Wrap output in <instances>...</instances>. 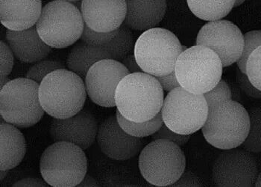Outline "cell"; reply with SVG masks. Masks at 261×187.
Listing matches in <instances>:
<instances>
[{
    "mask_svg": "<svg viewBox=\"0 0 261 187\" xmlns=\"http://www.w3.org/2000/svg\"><path fill=\"white\" fill-rule=\"evenodd\" d=\"M130 74L122 62L108 59L99 61L85 77L87 95L94 104L105 108L115 107V93L121 80Z\"/></svg>",
    "mask_w": 261,
    "mask_h": 187,
    "instance_id": "13",
    "label": "cell"
},
{
    "mask_svg": "<svg viewBox=\"0 0 261 187\" xmlns=\"http://www.w3.org/2000/svg\"><path fill=\"white\" fill-rule=\"evenodd\" d=\"M99 125L91 112L82 109L75 115L66 119H53L49 128L53 142H69L85 151L94 143Z\"/></svg>",
    "mask_w": 261,
    "mask_h": 187,
    "instance_id": "14",
    "label": "cell"
},
{
    "mask_svg": "<svg viewBox=\"0 0 261 187\" xmlns=\"http://www.w3.org/2000/svg\"><path fill=\"white\" fill-rule=\"evenodd\" d=\"M48 183L46 181L38 178L27 177L16 182L12 186H47Z\"/></svg>",
    "mask_w": 261,
    "mask_h": 187,
    "instance_id": "36",
    "label": "cell"
},
{
    "mask_svg": "<svg viewBox=\"0 0 261 187\" xmlns=\"http://www.w3.org/2000/svg\"><path fill=\"white\" fill-rule=\"evenodd\" d=\"M239 89L240 88H238L236 86H233V88L231 89L232 100L238 101V102H239L240 100H241V94H240Z\"/></svg>",
    "mask_w": 261,
    "mask_h": 187,
    "instance_id": "39",
    "label": "cell"
},
{
    "mask_svg": "<svg viewBox=\"0 0 261 187\" xmlns=\"http://www.w3.org/2000/svg\"><path fill=\"white\" fill-rule=\"evenodd\" d=\"M246 74L251 83L261 91V46L249 56L246 64Z\"/></svg>",
    "mask_w": 261,
    "mask_h": 187,
    "instance_id": "28",
    "label": "cell"
},
{
    "mask_svg": "<svg viewBox=\"0 0 261 187\" xmlns=\"http://www.w3.org/2000/svg\"><path fill=\"white\" fill-rule=\"evenodd\" d=\"M254 186L261 187V172L260 174H258L257 180H256L255 186Z\"/></svg>",
    "mask_w": 261,
    "mask_h": 187,
    "instance_id": "42",
    "label": "cell"
},
{
    "mask_svg": "<svg viewBox=\"0 0 261 187\" xmlns=\"http://www.w3.org/2000/svg\"><path fill=\"white\" fill-rule=\"evenodd\" d=\"M156 78L160 83L164 91H166V92L170 93L175 90V88L181 87L179 82L177 79L175 71L172 72V73L167 74V75L161 76V77H158Z\"/></svg>",
    "mask_w": 261,
    "mask_h": 187,
    "instance_id": "35",
    "label": "cell"
},
{
    "mask_svg": "<svg viewBox=\"0 0 261 187\" xmlns=\"http://www.w3.org/2000/svg\"><path fill=\"white\" fill-rule=\"evenodd\" d=\"M42 9V0H0V21L7 30H25L35 26Z\"/></svg>",
    "mask_w": 261,
    "mask_h": 187,
    "instance_id": "18",
    "label": "cell"
},
{
    "mask_svg": "<svg viewBox=\"0 0 261 187\" xmlns=\"http://www.w3.org/2000/svg\"><path fill=\"white\" fill-rule=\"evenodd\" d=\"M191 12L207 21L222 20L234 8L235 0H187Z\"/></svg>",
    "mask_w": 261,
    "mask_h": 187,
    "instance_id": "22",
    "label": "cell"
},
{
    "mask_svg": "<svg viewBox=\"0 0 261 187\" xmlns=\"http://www.w3.org/2000/svg\"><path fill=\"white\" fill-rule=\"evenodd\" d=\"M171 186H204V183L196 174L191 171H185L179 179Z\"/></svg>",
    "mask_w": 261,
    "mask_h": 187,
    "instance_id": "34",
    "label": "cell"
},
{
    "mask_svg": "<svg viewBox=\"0 0 261 187\" xmlns=\"http://www.w3.org/2000/svg\"><path fill=\"white\" fill-rule=\"evenodd\" d=\"M222 63L217 53L206 46L186 48L175 64L180 85L187 91L204 95L222 80Z\"/></svg>",
    "mask_w": 261,
    "mask_h": 187,
    "instance_id": "7",
    "label": "cell"
},
{
    "mask_svg": "<svg viewBox=\"0 0 261 187\" xmlns=\"http://www.w3.org/2000/svg\"><path fill=\"white\" fill-rule=\"evenodd\" d=\"M64 66L62 63L53 60H42L40 62L35 63L32 66L27 74L25 77L33 81L40 84L43 79L48 75L59 69H64Z\"/></svg>",
    "mask_w": 261,
    "mask_h": 187,
    "instance_id": "27",
    "label": "cell"
},
{
    "mask_svg": "<svg viewBox=\"0 0 261 187\" xmlns=\"http://www.w3.org/2000/svg\"><path fill=\"white\" fill-rule=\"evenodd\" d=\"M118 30L119 28L109 32H96L85 24V28L81 36L80 41L93 46H102L114 39Z\"/></svg>",
    "mask_w": 261,
    "mask_h": 187,
    "instance_id": "29",
    "label": "cell"
},
{
    "mask_svg": "<svg viewBox=\"0 0 261 187\" xmlns=\"http://www.w3.org/2000/svg\"><path fill=\"white\" fill-rule=\"evenodd\" d=\"M121 62L124 64V66H125L127 69H128L130 74L143 72H142L140 66L138 65V62H137L134 53H130V54L128 55V56H127L126 57H125V59H124Z\"/></svg>",
    "mask_w": 261,
    "mask_h": 187,
    "instance_id": "37",
    "label": "cell"
},
{
    "mask_svg": "<svg viewBox=\"0 0 261 187\" xmlns=\"http://www.w3.org/2000/svg\"><path fill=\"white\" fill-rule=\"evenodd\" d=\"M135 44L132 30L123 24L119 27L118 32L114 39L102 46L109 53L111 59L121 62L132 53Z\"/></svg>",
    "mask_w": 261,
    "mask_h": 187,
    "instance_id": "23",
    "label": "cell"
},
{
    "mask_svg": "<svg viewBox=\"0 0 261 187\" xmlns=\"http://www.w3.org/2000/svg\"><path fill=\"white\" fill-rule=\"evenodd\" d=\"M164 100V90L159 80L145 72L128 74L116 90L117 110L132 122L154 119L160 113Z\"/></svg>",
    "mask_w": 261,
    "mask_h": 187,
    "instance_id": "1",
    "label": "cell"
},
{
    "mask_svg": "<svg viewBox=\"0 0 261 187\" xmlns=\"http://www.w3.org/2000/svg\"><path fill=\"white\" fill-rule=\"evenodd\" d=\"M96 140L101 152L117 161L129 160L135 157L143 145L142 138L132 136L121 127L116 115L107 118L99 126Z\"/></svg>",
    "mask_w": 261,
    "mask_h": 187,
    "instance_id": "15",
    "label": "cell"
},
{
    "mask_svg": "<svg viewBox=\"0 0 261 187\" xmlns=\"http://www.w3.org/2000/svg\"><path fill=\"white\" fill-rule=\"evenodd\" d=\"M244 46L241 58L237 62L238 68L243 73H246V64L249 56L253 51L261 46V30H252L243 35Z\"/></svg>",
    "mask_w": 261,
    "mask_h": 187,
    "instance_id": "26",
    "label": "cell"
},
{
    "mask_svg": "<svg viewBox=\"0 0 261 187\" xmlns=\"http://www.w3.org/2000/svg\"><path fill=\"white\" fill-rule=\"evenodd\" d=\"M108 59H110V56L104 46H93L81 41L75 43L69 52L67 66L69 70L85 80L93 64Z\"/></svg>",
    "mask_w": 261,
    "mask_h": 187,
    "instance_id": "21",
    "label": "cell"
},
{
    "mask_svg": "<svg viewBox=\"0 0 261 187\" xmlns=\"http://www.w3.org/2000/svg\"><path fill=\"white\" fill-rule=\"evenodd\" d=\"M63 1H67L70 2V3H75L82 1V0H63Z\"/></svg>",
    "mask_w": 261,
    "mask_h": 187,
    "instance_id": "44",
    "label": "cell"
},
{
    "mask_svg": "<svg viewBox=\"0 0 261 187\" xmlns=\"http://www.w3.org/2000/svg\"><path fill=\"white\" fill-rule=\"evenodd\" d=\"M77 186H100L96 179L89 175H86Z\"/></svg>",
    "mask_w": 261,
    "mask_h": 187,
    "instance_id": "38",
    "label": "cell"
},
{
    "mask_svg": "<svg viewBox=\"0 0 261 187\" xmlns=\"http://www.w3.org/2000/svg\"><path fill=\"white\" fill-rule=\"evenodd\" d=\"M35 26L40 38L46 44L62 49L80 40L85 22L80 8L74 3L53 0L43 6Z\"/></svg>",
    "mask_w": 261,
    "mask_h": 187,
    "instance_id": "5",
    "label": "cell"
},
{
    "mask_svg": "<svg viewBox=\"0 0 261 187\" xmlns=\"http://www.w3.org/2000/svg\"><path fill=\"white\" fill-rule=\"evenodd\" d=\"M8 172H9V171L1 170V172H0V180H1V181H3V180L6 178V177L7 176Z\"/></svg>",
    "mask_w": 261,
    "mask_h": 187,
    "instance_id": "41",
    "label": "cell"
},
{
    "mask_svg": "<svg viewBox=\"0 0 261 187\" xmlns=\"http://www.w3.org/2000/svg\"><path fill=\"white\" fill-rule=\"evenodd\" d=\"M127 13L123 24L132 30L155 28L167 11V0H125Z\"/></svg>",
    "mask_w": 261,
    "mask_h": 187,
    "instance_id": "19",
    "label": "cell"
},
{
    "mask_svg": "<svg viewBox=\"0 0 261 187\" xmlns=\"http://www.w3.org/2000/svg\"><path fill=\"white\" fill-rule=\"evenodd\" d=\"M249 127V112L238 101L230 100L209 108L201 131L211 146L228 150L242 146Z\"/></svg>",
    "mask_w": 261,
    "mask_h": 187,
    "instance_id": "3",
    "label": "cell"
},
{
    "mask_svg": "<svg viewBox=\"0 0 261 187\" xmlns=\"http://www.w3.org/2000/svg\"><path fill=\"white\" fill-rule=\"evenodd\" d=\"M185 49L175 34L155 27L138 38L134 54L142 72L158 77L175 71L177 59Z\"/></svg>",
    "mask_w": 261,
    "mask_h": 187,
    "instance_id": "4",
    "label": "cell"
},
{
    "mask_svg": "<svg viewBox=\"0 0 261 187\" xmlns=\"http://www.w3.org/2000/svg\"><path fill=\"white\" fill-rule=\"evenodd\" d=\"M196 45L210 48L220 57L223 67H229L241 58L244 38L239 27L225 20L210 21L198 33Z\"/></svg>",
    "mask_w": 261,
    "mask_h": 187,
    "instance_id": "12",
    "label": "cell"
},
{
    "mask_svg": "<svg viewBox=\"0 0 261 187\" xmlns=\"http://www.w3.org/2000/svg\"><path fill=\"white\" fill-rule=\"evenodd\" d=\"M244 2L245 0H235L234 7H238V6H241Z\"/></svg>",
    "mask_w": 261,
    "mask_h": 187,
    "instance_id": "43",
    "label": "cell"
},
{
    "mask_svg": "<svg viewBox=\"0 0 261 187\" xmlns=\"http://www.w3.org/2000/svg\"><path fill=\"white\" fill-rule=\"evenodd\" d=\"M208 107L232 100L231 87L225 80H221L211 91L204 94Z\"/></svg>",
    "mask_w": 261,
    "mask_h": 187,
    "instance_id": "30",
    "label": "cell"
},
{
    "mask_svg": "<svg viewBox=\"0 0 261 187\" xmlns=\"http://www.w3.org/2000/svg\"><path fill=\"white\" fill-rule=\"evenodd\" d=\"M153 140L165 139L172 142L179 146H184L187 144L188 141L191 139V135H182L175 133L170 130L167 126L163 124L161 128L151 135Z\"/></svg>",
    "mask_w": 261,
    "mask_h": 187,
    "instance_id": "31",
    "label": "cell"
},
{
    "mask_svg": "<svg viewBox=\"0 0 261 187\" xmlns=\"http://www.w3.org/2000/svg\"><path fill=\"white\" fill-rule=\"evenodd\" d=\"M1 160L0 169L9 171L20 165L27 154V141L18 127L1 123Z\"/></svg>",
    "mask_w": 261,
    "mask_h": 187,
    "instance_id": "20",
    "label": "cell"
},
{
    "mask_svg": "<svg viewBox=\"0 0 261 187\" xmlns=\"http://www.w3.org/2000/svg\"><path fill=\"white\" fill-rule=\"evenodd\" d=\"M117 121L122 129L128 134L138 138L152 135L155 133L164 124L161 112L156 115L154 119L143 122H135L125 119L118 110L116 111Z\"/></svg>",
    "mask_w": 261,
    "mask_h": 187,
    "instance_id": "24",
    "label": "cell"
},
{
    "mask_svg": "<svg viewBox=\"0 0 261 187\" xmlns=\"http://www.w3.org/2000/svg\"><path fill=\"white\" fill-rule=\"evenodd\" d=\"M1 50V78L9 77L12 72L14 64V53L11 51L10 46L6 42L1 41L0 43Z\"/></svg>",
    "mask_w": 261,
    "mask_h": 187,
    "instance_id": "32",
    "label": "cell"
},
{
    "mask_svg": "<svg viewBox=\"0 0 261 187\" xmlns=\"http://www.w3.org/2000/svg\"><path fill=\"white\" fill-rule=\"evenodd\" d=\"M6 38L16 59L28 64L44 60L53 50L40 38L36 26L17 31L7 30Z\"/></svg>",
    "mask_w": 261,
    "mask_h": 187,
    "instance_id": "17",
    "label": "cell"
},
{
    "mask_svg": "<svg viewBox=\"0 0 261 187\" xmlns=\"http://www.w3.org/2000/svg\"><path fill=\"white\" fill-rule=\"evenodd\" d=\"M88 169L84 150L69 142H55L43 151L40 159V174L53 187L78 186L86 176Z\"/></svg>",
    "mask_w": 261,
    "mask_h": 187,
    "instance_id": "6",
    "label": "cell"
},
{
    "mask_svg": "<svg viewBox=\"0 0 261 187\" xmlns=\"http://www.w3.org/2000/svg\"><path fill=\"white\" fill-rule=\"evenodd\" d=\"M249 114L250 127L242 147L249 152L258 154L261 153V108H251Z\"/></svg>",
    "mask_w": 261,
    "mask_h": 187,
    "instance_id": "25",
    "label": "cell"
},
{
    "mask_svg": "<svg viewBox=\"0 0 261 187\" xmlns=\"http://www.w3.org/2000/svg\"><path fill=\"white\" fill-rule=\"evenodd\" d=\"M40 84L27 78L10 80L0 91V114L6 123L20 129L36 125L44 116Z\"/></svg>",
    "mask_w": 261,
    "mask_h": 187,
    "instance_id": "8",
    "label": "cell"
},
{
    "mask_svg": "<svg viewBox=\"0 0 261 187\" xmlns=\"http://www.w3.org/2000/svg\"><path fill=\"white\" fill-rule=\"evenodd\" d=\"M258 176L257 164L251 152L232 148L219 155L212 168L216 186L251 187Z\"/></svg>",
    "mask_w": 261,
    "mask_h": 187,
    "instance_id": "11",
    "label": "cell"
},
{
    "mask_svg": "<svg viewBox=\"0 0 261 187\" xmlns=\"http://www.w3.org/2000/svg\"><path fill=\"white\" fill-rule=\"evenodd\" d=\"M11 80H9V77H3V78H1V85H0V86H1V88H3V86H4L5 85H6L8 83H9V81H10Z\"/></svg>",
    "mask_w": 261,
    "mask_h": 187,
    "instance_id": "40",
    "label": "cell"
},
{
    "mask_svg": "<svg viewBox=\"0 0 261 187\" xmlns=\"http://www.w3.org/2000/svg\"><path fill=\"white\" fill-rule=\"evenodd\" d=\"M237 83L242 91L246 94L247 96L255 99H261V91L257 89L249 80V77L246 73L241 72L238 69L236 73Z\"/></svg>",
    "mask_w": 261,
    "mask_h": 187,
    "instance_id": "33",
    "label": "cell"
},
{
    "mask_svg": "<svg viewBox=\"0 0 261 187\" xmlns=\"http://www.w3.org/2000/svg\"><path fill=\"white\" fill-rule=\"evenodd\" d=\"M208 112L204 95L189 92L182 87L168 93L161 111L164 125L182 135H192L202 128Z\"/></svg>",
    "mask_w": 261,
    "mask_h": 187,
    "instance_id": "10",
    "label": "cell"
},
{
    "mask_svg": "<svg viewBox=\"0 0 261 187\" xmlns=\"http://www.w3.org/2000/svg\"><path fill=\"white\" fill-rule=\"evenodd\" d=\"M181 148L165 139L153 140L143 148L138 159L143 178L154 186H172L186 167V158Z\"/></svg>",
    "mask_w": 261,
    "mask_h": 187,
    "instance_id": "9",
    "label": "cell"
},
{
    "mask_svg": "<svg viewBox=\"0 0 261 187\" xmlns=\"http://www.w3.org/2000/svg\"><path fill=\"white\" fill-rule=\"evenodd\" d=\"M87 95L83 79L65 68L48 74L40 84V104L53 119H66L80 112Z\"/></svg>",
    "mask_w": 261,
    "mask_h": 187,
    "instance_id": "2",
    "label": "cell"
},
{
    "mask_svg": "<svg viewBox=\"0 0 261 187\" xmlns=\"http://www.w3.org/2000/svg\"><path fill=\"white\" fill-rule=\"evenodd\" d=\"M80 9L85 25L96 32L114 31L126 17L125 0H82Z\"/></svg>",
    "mask_w": 261,
    "mask_h": 187,
    "instance_id": "16",
    "label": "cell"
}]
</instances>
